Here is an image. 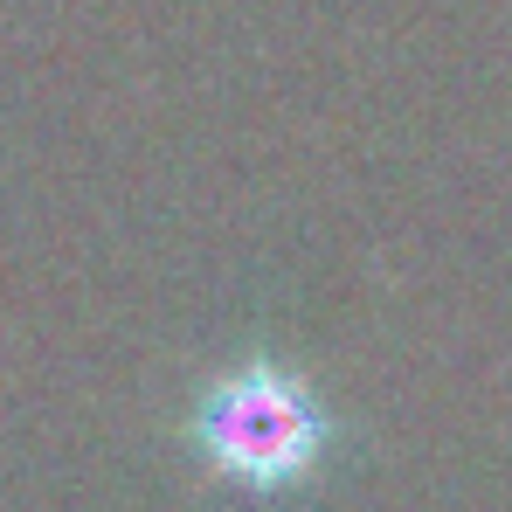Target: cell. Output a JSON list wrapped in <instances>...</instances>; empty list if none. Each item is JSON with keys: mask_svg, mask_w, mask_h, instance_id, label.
<instances>
[{"mask_svg": "<svg viewBox=\"0 0 512 512\" xmlns=\"http://www.w3.org/2000/svg\"><path fill=\"white\" fill-rule=\"evenodd\" d=\"M326 443H333L326 409L277 360H250V367L222 374L194 402V450L208 457L215 478H229L243 492H284V485H298L305 471H319Z\"/></svg>", "mask_w": 512, "mask_h": 512, "instance_id": "1", "label": "cell"}]
</instances>
